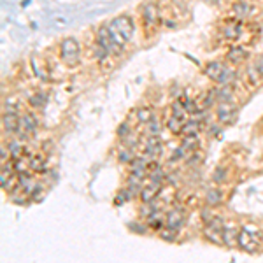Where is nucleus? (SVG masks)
<instances>
[{
  "label": "nucleus",
  "instance_id": "14",
  "mask_svg": "<svg viewBox=\"0 0 263 263\" xmlns=\"http://www.w3.org/2000/svg\"><path fill=\"white\" fill-rule=\"evenodd\" d=\"M19 128V112H4L2 114V130L4 134L14 135Z\"/></svg>",
  "mask_w": 263,
  "mask_h": 263
},
{
  "label": "nucleus",
  "instance_id": "17",
  "mask_svg": "<svg viewBox=\"0 0 263 263\" xmlns=\"http://www.w3.org/2000/svg\"><path fill=\"white\" fill-rule=\"evenodd\" d=\"M202 237L203 240H207L209 244L219 246V248L223 246V230H217V228H214L211 225H203Z\"/></svg>",
  "mask_w": 263,
  "mask_h": 263
},
{
  "label": "nucleus",
  "instance_id": "48",
  "mask_svg": "<svg viewBox=\"0 0 263 263\" xmlns=\"http://www.w3.org/2000/svg\"><path fill=\"white\" fill-rule=\"evenodd\" d=\"M200 160H202V155H200L199 151L188 153V156H186V165H188V167H195V165H199Z\"/></svg>",
  "mask_w": 263,
  "mask_h": 263
},
{
  "label": "nucleus",
  "instance_id": "34",
  "mask_svg": "<svg viewBox=\"0 0 263 263\" xmlns=\"http://www.w3.org/2000/svg\"><path fill=\"white\" fill-rule=\"evenodd\" d=\"M144 126H146V135H148V137H151V135H162L163 125H162V121L156 118V114L153 116L151 121H149L148 125H144Z\"/></svg>",
  "mask_w": 263,
  "mask_h": 263
},
{
  "label": "nucleus",
  "instance_id": "4",
  "mask_svg": "<svg viewBox=\"0 0 263 263\" xmlns=\"http://www.w3.org/2000/svg\"><path fill=\"white\" fill-rule=\"evenodd\" d=\"M95 42H97L98 46L106 47V49L112 55V58H120V56L125 55V51H126V49H123V47L118 46V44L111 39V33L107 30V23H102L97 27V30H95Z\"/></svg>",
  "mask_w": 263,
  "mask_h": 263
},
{
  "label": "nucleus",
  "instance_id": "22",
  "mask_svg": "<svg viewBox=\"0 0 263 263\" xmlns=\"http://www.w3.org/2000/svg\"><path fill=\"white\" fill-rule=\"evenodd\" d=\"M153 116H155V111H153L151 106H139L135 109V120H137L139 125H148Z\"/></svg>",
  "mask_w": 263,
  "mask_h": 263
},
{
  "label": "nucleus",
  "instance_id": "51",
  "mask_svg": "<svg viewBox=\"0 0 263 263\" xmlns=\"http://www.w3.org/2000/svg\"><path fill=\"white\" fill-rule=\"evenodd\" d=\"M253 63L256 65V69H258V72H260V74H262V77H263V51H262V53H260V55L254 56Z\"/></svg>",
  "mask_w": 263,
  "mask_h": 263
},
{
  "label": "nucleus",
  "instance_id": "52",
  "mask_svg": "<svg viewBox=\"0 0 263 263\" xmlns=\"http://www.w3.org/2000/svg\"><path fill=\"white\" fill-rule=\"evenodd\" d=\"M53 149H55V144L51 142V140H46V142L42 144V153L49 155V153H53Z\"/></svg>",
  "mask_w": 263,
  "mask_h": 263
},
{
  "label": "nucleus",
  "instance_id": "16",
  "mask_svg": "<svg viewBox=\"0 0 263 263\" xmlns=\"http://www.w3.org/2000/svg\"><path fill=\"white\" fill-rule=\"evenodd\" d=\"M225 202V189H221L219 186L217 188H209L205 191V203L209 207H219Z\"/></svg>",
  "mask_w": 263,
  "mask_h": 263
},
{
  "label": "nucleus",
  "instance_id": "35",
  "mask_svg": "<svg viewBox=\"0 0 263 263\" xmlns=\"http://www.w3.org/2000/svg\"><path fill=\"white\" fill-rule=\"evenodd\" d=\"M228 175H230L228 169H226V167H223V165H219L216 170L213 172V177H211V181H213L214 185L221 186V185H225L226 181H228Z\"/></svg>",
  "mask_w": 263,
  "mask_h": 263
},
{
  "label": "nucleus",
  "instance_id": "2",
  "mask_svg": "<svg viewBox=\"0 0 263 263\" xmlns=\"http://www.w3.org/2000/svg\"><path fill=\"white\" fill-rule=\"evenodd\" d=\"M139 13H140V21H142V27L146 32H153L162 25V9L156 2H153V0L144 2Z\"/></svg>",
  "mask_w": 263,
  "mask_h": 263
},
{
  "label": "nucleus",
  "instance_id": "8",
  "mask_svg": "<svg viewBox=\"0 0 263 263\" xmlns=\"http://www.w3.org/2000/svg\"><path fill=\"white\" fill-rule=\"evenodd\" d=\"M249 56H251V53L248 47L239 46V44H232L225 53V62L233 65V67H240V65L248 63Z\"/></svg>",
  "mask_w": 263,
  "mask_h": 263
},
{
  "label": "nucleus",
  "instance_id": "19",
  "mask_svg": "<svg viewBox=\"0 0 263 263\" xmlns=\"http://www.w3.org/2000/svg\"><path fill=\"white\" fill-rule=\"evenodd\" d=\"M239 79V72H237V67L233 65L226 63L225 65V70H223V74L219 76L217 79V86H226V84H235V81Z\"/></svg>",
  "mask_w": 263,
  "mask_h": 263
},
{
  "label": "nucleus",
  "instance_id": "21",
  "mask_svg": "<svg viewBox=\"0 0 263 263\" xmlns=\"http://www.w3.org/2000/svg\"><path fill=\"white\" fill-rule=\"evenodd\" d=\"M262 74L258 72V69H256V65L251 62V63H246V83L249 84L251 88H256L260 86V83H262Z\"/></svg>",
  "mask_w": 263,
  "mask_h": 263
},
{
  "label": "nucleus",
  "instance_id": "24",
  "mask_svg": "<svg viewBox=\"0 0 263 263\" xmlns=\"http://www.w3.org/2000/svg\"><path fill=\"white\" fill-rule=\"evenodd\" d=\"M92 56H93V60L97 62V63H100V65H104L106 62H109L112 58L111 53H109L106 47L98 46L95 41H93V46H92Z\"/></svg>",
  "mask_w": 263,
  "mask_h": 263
},
{
  "label": "nucleus",
  "instance_id": "31",
  "mask_svg": "<svg viewBox=\"0 0 263 263\" xmlns=\"http://www.w3.org/2000/svg\"><path fill=\"white\" fill-rule=\"evenodd\" d=\"M130 200H134V193L130 191V188L128 186H123V188L116 193V197H114V205L116 207H121L123 203H126V202H130Z\"/></svg>",
  "mask_w": 263,
  "mask_h": 263
},
{
  "label": "nucleus",
  "instance_id": "50",
  "mask_svg": "<svg viewBox=\"0 0 263 263\" xmlns=\"http://www.w3.org/2000/svg\"><path fill=\"white\" fill-rule=\"evenodd\" d=\"M0 160H2V163L9 162V160H11V151H9V148H7L5 144H2V146H0Z\"/></svg>",
  "mask_w": 263,
  "mask_h": 263
},
{
  "label": "nucleus",
  "instance_id": "46",
  "mask_svg": "<svg viewBox=\"0 0 263 263\" xmlns=\"http://www.w3.org/2000/svg\"><path fill=\"white\" fill-rule=\"evenodd\" d=\"M223 132V125L219 121H213V123H209V128H207V134L211 137H219Z\"/></svg>",
  "mask_w": 263,
  "mask_h": 263
},
{
  "label": "nucleus",
  "instance_id": "11",
  "mask_svg": "<svg viewBox=\"0 0 263 263\" xmlns=\"http://www.w3.org/2000/svg\"><path fill=\"white\" fill-rule=\"evenodd\" d=\"M225 65L226 62H221V60H211L202 67V74L209 79V81H213L214 84L217 83V79L219 76L223 74V70H225Z\"/></svg>",
  "mask_w": 263,
  "mask_h": 263
},
{
  "label": "nucleus",
  "instance_id": "44",
  "mask_svg": "<svg viewBox=\"0 0 263 263\" xmlns=\"http://www.w3.org/2000/svg\"><path fill=\"white\" fill-rule=\"evenodd\" d=\"M186 156H188V151H186L183 146H177V148L172 151L170 155V160H169V163H174V162H179V160H186Z\"/></svg>",
  "mask_w": 263,
  "mask_h": 263
},
{
  "label": "nucleus",
  "instance_id": "38",
  "mask_svg": "<svg viewBox=\"0 0 263 263\" xmlns=\"http://www.w3.org/2000/svg\"><path fill=\"white\" fill-rule=\"evenodd\" d=\"M200 128H202V120H197V118H191V120H186V123H185V130H183V135L199 134Z\"/></svg>",
  "mask_w": 263,
  "mask_h": 263
},
{
  "label": "nucleus",
  "instance_id": "40",
  "mask_svg": "<svg viewBox=\"0 0 263 263\" xmlns=\"http://www.w3.org/2000/svg\"><path fill=\"white\" fill-rule=\"evenodd\" d=\"M158 237H160L162 240H165V242H175L177 237H179V232L165 226V228H162V230L158 232Z\"/></svg>",
  "mask_w": 263,
  "mask_h": 263
},
{
  "label": "nucleus",
  "instance_id": "43",
  "mask_svg": "<svg viewBox=\"0 0 263 263\" xmlns=\"http://www.w3.org/2000/svg\"><path fill=\"white\" fill-rule=\"evenodd\" d=\"M47 189H46V185L42 183V181H37V186L33 189V193L30 195V200H35V202H41L44 197H46Z\"/></svg>",
  "mask_w": 263,
  "mask_h": 263
},
{
  "label": "nucleus",
  "instance_id": "30",
  "mask_svg": "<svg viewBox=\"0 0 263 263\" xmlns=\"http://www.w3.org/2000/svg\"><path fill=\"white\" fill-rule=\"evenodd\" d=\"M44 155L46 153H37V155H33L30 160H28V167H30V170L32 172H44L47 169L46 165V160H44Z\"/></svg>",
  "mask_w": 263,
  "mask_h": 263
},
{
  "label": "nucleus",
  "instance_id": "32",
  "mask_svg": "<svg viewBox=\"0 0 263 263\" xmlns=\"http://www.w3.org/2000/svg\"><path fill=\"white\" fill-rule=\"evenodd\" d=\"M156 209H160L156 205L155 202H149V203H146V202H140V205H139V211H137V216H139V219H142V221H146L149 216H151Z\"/></svg>",
  "mask_w": 263,
  "mask_h": 263
},
{
  "label": "nucleus",
  "instance_id": "45",
  "mask_svg": "<svg viewBox=\"0 0 263 263\" xmlns=\"http://www.w3.org/2000/svg\"><path fill=\"white\" fill-rule=\"evenodd\" d=\"M214 216V207H209L207 203L202 207V211H200V219H202V223L205 225V223H209L211 219H213Z\"/></svg>",
  "mask_w": 263,
  "mask_h": 263
},
{
  "label": "nucleus",
  "instance_id": "3",
  "mask_svg": "<svg viewBox=\"0 0 263 263\" xmlns=\"http://www.w3.org/2000/svg\"><path fill=\"white\" fill-rule=\"evenodd\" d=\"M260 233L262 232L254 230L251 232L249 226H242L239 230V242H237V248L240 251H244V253H249V254H254L258 253L260 249Z\"/></svg>",
  "mask_w": 263,
  "mask_h": 263
},
{
  "label": "nucleus",
  "instance_id": "23",
  "mask_svg": "<svg viewBox=\"0 0 263 263\" xmlns=\"http://www.w3.org/2000/svg\"><path fill=\"white\" fill-rule=\"evenodd\" d=\"M135 156H137V155H135L134 149L126 148V146H123V144H121L120 148H118V151H116V158H118V163H123V165H126V167H128L130 163L134 162Z\"/></svg>",
  "mask_w": 263,
  "mask_h": 263
},
{
  "label": "nucleus",
  "instance_id": "54",
  "mask_svg": "<svg viewBox=\"0 0 263 263\" xmlns=\"http://www.w3.org/2000/svg\"><path fill=\"white\" fill-rule=\"evenodd\" d=\"M185 56H186V58H188V60H191V62H193V63L200 65V62L197 60V58H195V56H191V55H189V53H185Z\"/></svg>",
  "mask_w": 263,
  "mask_h": 263
},
{
  "label": "nucleus",
  "instance_id": "1",
  "mask_svg": "<svg viewBox=\"0 0 263 263\" xmlns=\"http://www.w3.org/2000/svg\"><path fill=\"white\" fill-rule=\"evenodd\" d=\"M58 55H60V60L63 62V65L72 69L81 62V55H83L81 42L76 37H63L58 44Z\"/></svg>",
  "mask_w": 263,
  "mask_h": 263
},
{
  "label": "nucleus",
  "instance_id": "27",
  "mask_svg": "<svg viewBox=\"0 0 263 263\" xmlns=\"http://www.w3.org/2000/svg\"><path fill=\"white\" fill-rule=\"evenodd\" d=\"M158 195H160V189H156L155 186L146 183V185L142 186V189H140V193H139V200H140V202H146V203L155 202V200L158 199Z\"/></svg>",
  "mask_w": 263,
  "mask_h": 263
},
{
  "label": "nucleus",
  "instance_id": "15",
  "mask_svg": "<svg viewBox=\"0 0 263 263\" xmlns=\"http://www.w3.org/2000/svg\"><path fill=\"white\" fill-rule=\"evenodd\" d=\"M239 230L235 225H226L223 228V248H237L239 242Z\"/></svg>",
  "mask_w": 263,
  "mask_h": 263
},
{
  "label": "nucleus",
  "instance_id": "56",
  "mask_svg": "<svg viewBox=\"0 0 263 263\" xmlns=\"http://www.w3.org/2000/svg\"><path fill=\"white\" fill-rule=\"evenodd\" d=\"M260 126H262V130H263V116H262V120H260Z\"/></svg>",
  "mask_w": 263,
  "mask_h": 263
},
{
  "label": "nucleus",
  "instance_id": "55",
  "mask_svg": "<svg viewBox=\"0 0 263 263\" xmlns=\"http://www.w3.org/2000/svg\"><path fill=\"white\" fill-rule=\"evenodd\" d=\"M30 4H32V0H23V2H21V7L25 9V7H28Z\"/></svg>",
  "mask_w": 263,
  "mask_h": 263
},
{
  "label": "nucleus",
  "instance_id": "47",
  "mask_svg": "<svg viewBox=\"0 0 263 263\" xmlns=\"http://www.w3.org/2000/svg\"><path fill=\"white\" fill-rule=\"evenodd\" d=\"M183 93H185V88L177 83H172L170 88H169V95H170L172 98H181L183 97Z\"/></svg>",
  "mask_w": 263,
  "mask_h": 263
},
{
  "label": "nucleus",
  "instance_id": "20",
  "mask_svg": "<svg viewBox=\"0 0 263 263\" xmlns=\"http://www.w3.org/2000/svg\"><path fill=\"white\" fill-rule=\"evenodd\" d=\"M146 223H148V226L151 228V230L155 232H160L162 228H165V223H167V214H163L160 209H156L155 213L151 214V216L146 219Z\"/></svg>",
  "mask_w": 263,
  "mask_h": 263
},
{
  "label": "nucleus",
  "instance_id": "6",
  "mask_svg": "<svg viewBox=\"0 0 263 263\" xmlns=\"http://www.w3.org/2000/svg\"><path fill=\"white\" fill-rule=\"evenodd\" d=\"M111 23L114 25L120 33L125 37V41L128 44L135 41V32H137V23H135V19L130 16V14H120V16H116V18L111 19Z\"/></svg>",
  "mask_w": 263,
  "mask_h": 263
},
{
  "label": "nucleus",
  "instance_id": "39",
  "mask_svg": "<svg viewBox=\"0 0 263 263\" xmlns=\"http://www.w3.org/2000/svg\"><path fill=\"white\" fill-rule=\"evenodd\" d=\"M128 230L132 232V233H137V235H146L149 230V226L146 221H142V219H139V221H134V223H128Z\"/></svg>",
  "mask_w": 263,
  "mask_h": 263
},
{
  "label": "nucleus",
  "instance_id": "10",
  "mask_svg": "<svg viewBox=\"0 0 263 263\" xmlns=\"http://www.w3.org/2000/svg\"><path fill=\"white\" fill-rule=\"evenodd\" d=\"M230 13L233 18L240 19V21H246V19H249L251 14L254 13V7L249 2H246V0H235V2H232L230 5Z\"/></svg>",
  "mask_w": 263,
  "mask_h": 263
},
{
  "label": "nucleus",
  "instance_id": "25",
  "mask_svg": "<svg viewBox=\"0 0 263 263\" xmlns=\"http://www.w3.org/2000/svg\"><path fill=\"white\" fill-rule=\"evenodd\" d=\"M185 123H186V120H181V118H175V116L170 114V118H167L165 126H167V130H169L172 135H183Z\"/></svg>",
  "mask_w": 263,
  "mask_h": 263
},
{
  "label": "nucleus",
  "instance_id": "5",
  "mask_svg": "<svg viewBox=\"0 0 263 263\" xmlns=\"http://www.w3.org/2000/svg\"><path fill=\"white\" fill-rule=\"evenodd\" d=\"M214 112H216V120L223 126H230L235 123L239 116V106L235 102H217L214 106Z\"/></svg>",
  "mask_w": 263,
  "mask_h": 263
},
{
  "label": "nucleus",
  "instance_id": "13",
  "mask_svg": "<svg viewBox=\"0 0 263 263\" xmlns=\"http://www.w3.org/2000/svg\"><path fill=\"white\" fill-rule=\"evenodd\" d=\"M165 226H169V228H172V230L181 232V228L185 226V213H183V209L181 207L170 209V211L167 213Z\"/></svg>",
  "mask_w": 263,
  "mask_h": 263
},
{
  "label": "nucleus",
  "instance_id": "26",
  "mask_svg": "<svg viewBox=\"0 0 263 263\" xmlns=\"http://www.w3.org/2000/svg\"><path fill=\"white\" fill-rule=\"evenodd\" d=\"M183 148L186 149L188 153H193L199 149L200 146V139H199V134H189V135H181V144Z\"/></svg>",
  "mask_w": 263,
  "mask_h": 263
},
{
  "label": "nucleus",
  "instance_id": "49",
  "mask_svg": "<svg viewBox=\"0 0 263 263\" xmlns=\"http://www.w3.org/2000/svg\"><path fill=\"white\" fill-rule=\"evenodd\" d=\"M181 183L179 172H167V185L177 186Z\"/></svg>",
  "mask_w": 263,
  "mask_h": 263
},
{
  "label": "nucleus",
  "instance_id": "42",
  "mask_svg": "<svg viewBox=\"0 0 263 263\" xmlns=\"http://www.w3.org/2000/svg\"><path fill=\"white\" fill-rule=\"evenodd\" d=\"M134 132V128H132V121H128V120H125V121H121L120 123V126L116 128V135H118V139H125L126 135H130Z\"/></svg>",
  "mask_w": 263,
  "mask_h": 263
},
{
  "label": "nucleus",
  "instance_id": "29",
  "mask_svg": "<svg viewBox=\"0 0 263 263\" xmlns=\"http://www.w3.org/2000/svg\"><path fill=\"white\" fill-rule=\"evenodd\" d=\"M7 148H9V151H11V160H18V158L23 156L25 144H23V140H19L16 135L7 142Z\"/></svg>",
  "mask_w": 263,
  "mask_h": 263
},
{
  "label": "nucleus",
  "instance_id": "12",
  "mask_svg": "<svg viewBox=\"0 0 263 263\" xmlns=\"http://www.w3.org/2000/svg\"><path fill=\"white\" fill-rule=\"evenodd\" d=\"M39 125H41V120H39V116L32 111H27L23 114H19V126L23 130H27L28 134H37Z\"/></svg>",
  "mask_w": 263,
  "mask_h": 263
},
{
  "label": "nucleus",
  "instance_id": "37",
  "mask_svg": "<svg viewBox=\"0 0 263 263\" xmlns=\"http://www.w3.org/2000/svg\"><path fill=\"white\" fill-rule=\"evenodd\" d=\"M30 63H32V70H33V74H35V77L42 79V81H49V76H47L44 65L39 63V60L35 58V55L30 58Z\"/></svg>",
  "mask_w": 263,
  "mask_h": 263
},
{
  "label": "nucleus",
  "instance_id": "41",
  "mask_svg": "<svg viewBox=\"0 0 263 263\" xmlns=\"http://www.w3.org/2000/svg\"><path fill=\"white\" fill-rule=\"evenodd\" d=\"M121 144H123V146H126V148H130V149H137L139 146H140V137H139L137 134H135V132H132V134L130 135H126L125 139H121L120 140Z\"/></svg>",
  "mask_w": 263,
  "mask_h": 263
},
{
  "label": "nucleus",
  "instance_id": "9",
  "mask_svg": "<svg viewBox=\"0 0 263 263\" xmlns=\"http://www.w3.org/2000/svg\"><path fill=\"white\" fill-rule=\"evenodd\" d=\"M163 153H165V144H163L160 135H151V137L146 139L142 155H146L149 160H156V158L160 156V155H163Z\"/></svg>",
  "mask_w": 263,
  "mask_h": 263
},
{
  "label": "nucleus",
  "instance_id": "18",
  "mask_svg": "<svg viewBox=\"0 0 263 263\" xmlns=\"http://www.w3.org/2000/svg\"><path fill=\"white\" fill-rule=\"evenodd\" d=\"M216 102H235V86L226 84V86H214Z\"/></svg>",
  "mask_w": 263,
  "mask_h": 263
},
{
  "label": "nucleus",
  "instance_id": "36",
  "mask_svg": "<svg viewBox=\"0 0 263 263\" xmlns=\"http://www.w3.org/2000/svg\"><path fill=\"white\" fill-rule=\"evenodd\" d=\"M107 30H109V33H111V39L118 44L120 47H123V49H126V46H128V42L125 41V37L120 33V30L114 27V25L111 23V21H107Z\"/></svg>",
  "mask_w": 263,
  "mask_h": 263
},
{
  "label": "nucleus",
  "instance_id": "53",
  "mask_svg": "<svg viewBox=\"0 0 263 263\" xmlns=\"http://www.w3.org/2000/svg\"><path fill=\"white\" fill-rule=\"evenodd\" d=\"M202 2H205L207 5H213V7H221L225 0H202Z\"/></svg>",
  "mask_w": 263,
  "mask_h": 263
},
{
  "label": "nucleus",
  "instance_id": "28",
  "mask_svg": "<svg viewBox=\"0 0 263 263\" xmlns=\"http://www.w3.org/2000/svg\"><path fill=\"white\" fill-rule=\"evenodd\" d=\"M47 100H49V95H47L46 92H35L28 97V104H30V107H33V109H44Z\"/></svg>",
  "mask_w": 263,
  "mask_h": 263
},
{
  "label": "nucleus",
  "instance_id": "33",
  "mask_svg": "<svg viewBox=\"0 0 263 263\" xmlns=\"http://www.w3.org/2000/svg\"><path fill=\"white\" fill-rule=\"evenodd\" d=\"M170 114L175 118H181V120H186L188 118V112L185 109V104H183V98H174L170 104Z\"/></svg>",
  "mask_w": 263,
  "mask_h": 263
},
{
  "label": "nucleus",
  "instance_id": "7",
  "mask_svg": "<svg viewBox=\"0 0 263 263\" xmlns=\"http://www.w3.org/2000/svg\"><path fill=\"white\" fill-rule=\"evenodd\" d=\"M242 33H244V21L233 18L232 16L230 19L223 21L221 25V37L225 39L226 42H237L242 39Z\"/></svg>",
  "mask_w": 263,
  "mask_h": 263
}]
</instances>
